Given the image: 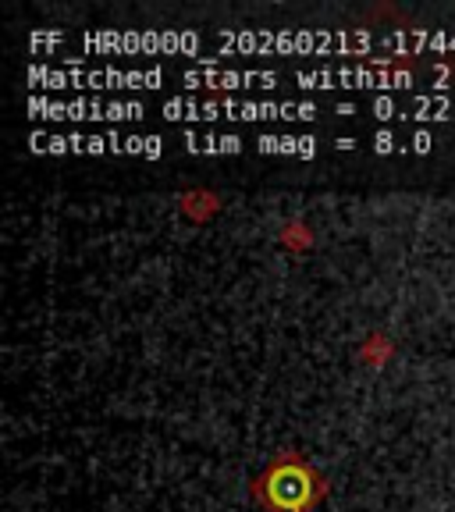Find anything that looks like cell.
Wrapping results in <instances>:
<instances>
[{"label": "cell", "mask_w": 455, "mask_h": 512, "mask_svg": "<svg viewBox=\"0 0 455 512\" xmlns=\"http://www.w3.org/2000/svg\"><path fill=\"white\" fill-rule=\"evenodd\" d=\"M89 50H121V54H132V50H146V54H160V50H196L200 47V36H189V32H96L86 36Z\"/></svg>", "instance_id": "obj_3"}, {"label": "cell", "mask_w": 455, "mask_h": 512, "mask_svg": "<svg viewBox=\"0 0 455 512\" xmlns=\"http://www.w3.org/2000/svg\"><path fill=\"white\" fill-rule=\"evenodd\" d=\"M189 150H203V153H235L242 139L235 136H185Z\"/></svg>", "instance_id": "obj_11"}, {"label": "cell", "mask_w": 455, "mask_h": 512, "mask_svg": "<svg viewBox=\"0 0 455 512\" xmlns=\"http://www.w3.org/2000/svg\"><path fill=\"white\" fill-rule=\"evenodd\" d=\"M29 111L36 118H72V121H125L143 118L139 104H100V100H75V104H50V100H29Z\"/></svg>", "instance_id": "obj_5"}, {"label": "cell", "mask_w": 455, "mask_h": 512, "mask_svg": "<svg viewBox=\"0 0 455 512\" xmlns=\"http://www.w3.org/2000/svg\"><path fill=\"white\" fill-rule=\"evenodd\" d=\"M256 146H260V150L303 153V157H310V153H317V146H313V139H278V136H264V139H256Z\"/></svg>", "instance_id": "obj_12"}, {"label": "cell", "mask_w": 455, "mask_h": 512, "mask_svg": "<svg viewBox=\"0 0 455 512\" xmlns=\"http://www.w3.org/2000/svg\"><path fill=\"white\" fill-rule=\"evenodd\" d=\"M317 495L313 488V470L303 459H278L256 484V498L274 512H306Z\"/></svg>", "instance_id": "obj_2"}, {"label": "cell", "mask_w": 455, "mask_h": 512, "mask_svg": "<svg viewBox=\"0 0 455 512\" xmlns=\"http://www.w3.org/2000/svg\"><path fill=\"white\" fill-rule=\"evenodd\" d=\"M413 146H416L420 153L431 150V136H427V132H416V136H413Z\"/></svg>", "instance_id": "obj_13"}, {"label": "cell", "mask_w": 455, "mask_h": 512, "mask_svg": "<svg viewBox=\"0 0 455 512\" xmlns=\"http://www.w3.org/2000/svg\"><path fill=\"white\" fill-rule=\"evenodd\" d=\"M392 47H399L402 57H413V50L431 47V50H455V32H392L388 36Z\"/></svg>", "instance_id": "obj_9"}, {"label": "cell", "mask_w": 455, "mask_h": 512, "mask_svg": "<svg viewBox=\"0 0 455 512\" xmlns=\"http://www.w3.org/2000/svg\"><path fill=\"white\" fill-rule=\"evenodd\" d=\"M164 82V72H114V68H104V72H82V89H157Z\"/></svg>", "instance_id": "obj_8"}, {"label": "cell", "mask_w": 455, "mask_h": 512, "mask_svg": "<svg viewBox=\"0 0 455 512\" xmlns=\"http://www.w3.org/2000/svg\"><path fill=\"white\" fill-rule=\"evenodd\" d=\"M192 89H242V86H278V75L274 72H185L182 75Z\"/></svg>", "instance_id": "obj_7"}, {"label": "cell", "mask_w": 455, "mask_h": 512, "mask_svg": "<svg viewBox=\"0 0 455 512\" xmlns=\"http://www.w3.org/2000/svg\"><path fill=\"white\" fill-rule=\"evenodd\" d=\"M221 43H232L239 50H260V54H271V50H285V54H303V50H317V54H331V50H342L345 57H360L356 43H370L367 32H328V29H313V32H221Z\"/></svg>", "instance_id": "obj_1"}, {"label": "cell", "mask_w": 455, "mask_h": 512, "mask_svg": "<svg viewBox=\"0 0 455 512\" xmlns=\"http://www.w3.org/2000/svg\"><path fill=\"white\" fill-rule=\"evenodd\" d=\"M445 111H448L445 96H416L409 107H399V118H406V121H427V118L441 121V118H445Z\"/></svg>", "instance_id": "obj_10"}, {"label": "cell", "mask_w": 455, "mask_h": 512, "mask_svg": "<svg viewBox=\"0 0 455 512\" xmlns=\"http://www.w3.org/2000/svg\"><path fill=\"white\" fill-rule=\"evenodd\" d=\"M221 118H239V121H264V118H317V107L310 104H242V100H224Z\"/></svg>", "instance_id": "obj_6"}, {"label": "cell", "mask_w": 455, "mask_h": 512, "mask_svg": "<svg viewBox=\"0 0 455 512\" xmlns=\"http://www.w3.org/2000/svg\"><path fill=\"white\" fill-rule=\"evenodd\" d=\"M296 82L303 89H335V86L402 89V86H413V75L399 72V68H342V72H299Z\"/></svg>", "instance_id": "obj_4"}]
</instances>
